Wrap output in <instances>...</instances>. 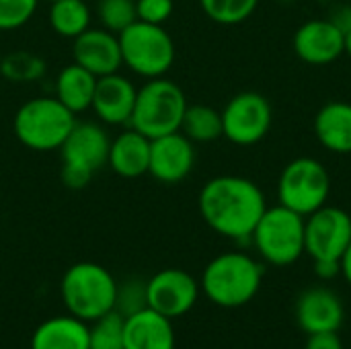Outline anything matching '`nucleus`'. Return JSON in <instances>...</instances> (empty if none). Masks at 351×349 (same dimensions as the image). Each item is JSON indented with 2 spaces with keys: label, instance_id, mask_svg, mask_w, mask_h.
Here are the masks:
<instances>
[{
  "label": "nucleus",
  "instance_id": "1",
  "mask_svg": "<svg viewBox=\"0 0 351 349\" xmlns=\"http://www.w3.org/2000/svg\"><path fill=\"white\" fill-rule=\"evenodd\" d=\"M204 222L220 237L243 243L251 234L267 210L261 187L239 175H220L210 179L197 197Z\"/></svg>",
  "mask_w": 351,
  "mask_h": 349
},
{
  "label": "nucleus",
  "instance_id": "2",
  "mask_svg": "<svg viewBox=\"0 0 351 349\" xmlns=\"http://www.w3.org/2000/svg\"><path fill=\"white\" fill-rule=\"evenodd\" d=\"M263 267L243 251H228L214 257L204 274L199 288L210 302L222 309H241L261 290Z\"/></svg>",
  "mask_w": 351,
  "mask_h": 349
},
{
  "label": "nucleus",
  "instance_id": "3",
  "mask_svg": "<svg viewBox=\"0 0 351 349\" xmlns=\"http://www.w3.org/2000/svg\"><path fill=\"white\" fill-rule=\"evenodd\" d=\"M60 296L70 315L84 323L115 311L117 282L113 274L93 261H80L66 269L60 282Z\"/></svg>",
  "mask_w": 351,
  "mask_h": 349
},
{
  "label": "nucleus",
  "instance_id": "4",
  "mask_svg": "<svg viewBox=\"0 0 351 349\" xmlns=\"http://www.w3.org/2000/svg\"><path fill=\"white\" fill-rule=\"evenodd\" d=\"M76 123V115L56 97H35L25 101L12 119L14 138L29 150H60Z\"/></svg>",
  "mask_w": 351,
  "mask_h": 349
},
{
  "label": "nucleus",
  "instance_id": "5",
  "mask_svg": "<svg viewBox=\"0 0 351 349\" xmlns=\"http://www.w3.org/2000/svg\"><path fill=\"white\" fill-rule=\"evenodd\" d=\"M187 105V97L177 82L165 76L150 78L138 88L130 128L150 140L179 132Z\"/></svg>",
  "mask_w": 351,
  "mask_h": 349
},
{
  "label": "nucleus",
  "instance_id": "6",
  "mask_svg": "<svg viewBox=\"0 0 351 349\" xmlns=\"http://www.w3.org/2000/svg\"><path fill=\"white\" fill-rule=\"evenodd\" d=\"M251 243L265 263L288 267L304 255V216L280 204L267 208L251 234Z\"/></svg>",
  "mask_w": 351,
  "mask_h": 349
},
{
  "label": "nucleus",
  "instance_id": "7",
  "mask_svg": "<svg viewBox=\"0 0 351 349\" xmlns=\"http://www.w3.org/2000/svg\"><path fill=\"white\" fill-rule=\"evenodd\" d=\"M121 60L138 76L150 80L165 76L175 62V41L162 25L132 23L119 35Z\"/></svg>",
  "mask_w": 351,
  "mask_h": 349
},
{
  "label": "nucleus",
  "instance_id": "8",
  "mask_svg": "<svg viewBox=\"0 0 351 349\" xmlns=\"http://www.w3.org/2000/svg\"><path fill=\"white\" fill-rule=\"evenodd\" d=\"M331 193V177L327 167L313 158L300 156L290 160L278 179V200L280 206L308 216L323 208Z\"/></svg>",
  "mask_w": 351,
  "mask_h": 349
},
{
  "label": "nucleus",
  "instance_id": "9",
  "mask_svg": "<svg viewBox=\"0 0 351 349\" xmlns=\"http://www.w3.org/2000/svg\"><path fill=\"white\" fill-rule=\"evenodd\" d=\"M222 113V136L237 146L259 144L271 130L274 109L267 97L255 91L234 95Z\"/></svg>",
  "mask_w": 351,
  "mask_h": 349
},
{
  "label": "nucleus",
  "instance_id": "10",
  "mask_svg": "<svg viewBox=\"0 0 351 349\" xmlns=\"http://www.w3.org/2000/svg\"><path fill=\"white\" fill-rule=\"evenodd\" d=\"M350 243L351 214L343 208L325 204L304 218V253L313 261H341Z\"/></svg>",
  "mask_w": 351,
  "mask_h": 349
},
{
  "label": "nucleus",
  "instance_id": "11",
  "mask_svg": "<svg viewBox=\"0 0 351 349\" xmlns=\"http://www.w3.org/2000/svg\"><path fill=\"white\" fill-rule=\"evenodd\" d=\"M197 280L185 269L169 267L160 269L146 282L148 309L165 315L167 319H177L187 315L199 298Z\"/></svg>",
  "mask_w": 351,
  "mask_h": 349
},
{
  "label": "nucleus",
  "instance_id": "12",
  "mask_svg": "<svg viewBox=\"0 0 351 349\" xmlns=\"http://www.w3.org/2000/svg\"><path fill=\"white\" fill-rule=\"evenodd\" d=\"M292 47L304 64L327 66L346 56V31L331 19H311L296 29Z\"/></svg>",
  "mask_w": 351,
  "mask_h": 349
},
{
  "label": "nucleus",
  "instance_id": "13",
  "mask_svg": "<svg viewBox=\"0 0 351 349\" xmlns=\"http://www.w3.org/2000/svg\"><path fill=\"white\" fill-rule=\"evenodd\" d=\"M109 146L111 138L103 125L95 121H76L72 132L60 146L62 167L76 169L93 177L99 169L107 165Z\"/></svg>",
  "mask_w": 351,
  "mask_h": 349
},
{
  "label": "nucleus",
  "instance_id": "14",
  "mask_svg": "<svg viewBox=\"0 0 351 349\" xmlns=\"http://www.w3.org/2000/svg\"><path fill=\"white\" fill-rule=\"evenodd\" d=\"M195 167V146L183 132H173L150 140L148 175L165 185L181 183Z\"/></svg>",
  "mask_w": 351,
  "mask_h": 349
},
{
  "label": "nucleus",
  "instance_id": "15",
  "mask_svg": "<svg viewBox=\"0 0 351 349\" xmlns=\"http://www.w3.org/2000/svg\"><path fill=\"white\" fill-rule=\"evenodd\" d=\"M72 56L74 62L93 72L97 78L115 74L123 66L119 37L103 27H88L84 33L72 39Z\"/></svg>",
  "mask_w": 351,
  "mask_h": 349
},
{
  "label": "nucleus",
  "instance_id": "16",
  "mask_svg": "<svg viewBox=\"0 0 351 349\" xmlns=\"http://www.w3.org/2000/svg\"><path fill=\"white\" fill-rule=\"evenodd\" d=\"M343 319L346 311L341 298L323 286L304 290L296 300V323L306 335L339 331Z\"/></svg>",
  "mask_w": 351,
  "mask_h": 349
},
{
  "label": "nucleus",
  "instance_id": "17",
  "mask_svg": "<svg viewBox=\"0 0 351 349\" xmlns=\"http://www.w3.org/2000/svg\"><path fill=\"white\" fill-rule=\"evenodd\" d=\"M138 88L119 72L97 78L90 109L107 125H130Z\"/></svg>",
  "mask_w": 351,
  "mask_h": 349
},
{
  "label": "nucleus",
  "instance_id": "18",
  "mask_svg": "<svg viewBox=\"0 0 351 349\" xmlns=\"http://www.w3.org/2000/svg\"><path fill=\"white\" fill-rule=\"evenodd\" d=\"M123 349H175L171 319L152 309L125 317Z\"/></svg>",
  "mask_w": 351,
  "mask_h": 349
},
{
  "label": "nucleus",
  "instance_id": "19",
  "mask_svg": "<svg viewBox=\"0 0 351 349\" xmlns=\"http://www.w3.org/2000/svg\"><path fill=\"white\" fill-rule=\"evenodd\" d=\"M107 165L123 179H138L146 175L150 167V138L134 128L123 130L111 140Z\"/></svg>",
  "mask_w": 351,
  "mask_h": 349
},
{
  "label": "nucleus",
  "instance_id": "20",
  "mask_svg": "<svg viewBox=\"0 0 351 349\" xmlns=\"http://www.w3.org/2000/svg\"><path fill=\"white\" fill-rule=\"evenodd\" d=\"M315 138L333 154H351V103L329 101L313 121Z\"/></svg>",
  "mask_w": 351,
  "mask_h": 349
},
{
  "label": "nucleus",
  "instance_id": "21",
  "mask_svg": "<svg viewBox=\"0 0 351 349\" xmlns=\"http://www.w3.org/2000/svg\"><path fill=\"white\" fill-rule=\"evenodd\" d=\"M31 349H88V325L74 315L51 317L33 331Z\"/></svg>",
  "mask_w": 351,
  "mask_h": 349
},
{
  "label": "nucleus",
  "instance_id": "22",
  "mask_svg": "<svg viewBox=\"0 0 351 349\" xmlns=\"http://www.w3.org/2000/svg\"><path fill=\"white\" fill-rule=\"evenodd\" d=\"M95 88H97V76L86 68H82L80 64L72 62L58 72L53 97L76 115L90 109Z\"/></svg>",
  "mask_w": 351,
  "mask_h": 349
},
{
  "label": "nucleus",
  "instance_id": "23",
  "mask_svg": "<svg viewBox=\"0 0 351 349\" xmlns=\"http://www.w3.org/2000/svg\"><path fill=\"white\" fill-rule=\"evenodd\" d=\"M93 12L84 0H56L49 6V27L56 35L74 39L90 27Z\"/></svg>",
  "mask_w": 351,
  "mask_h": 349
},
{
  "label": "nucleus",
  "instance_id": "24",
  "mask_svg": "<svg viewBox=\"0 0 351 349\" xmlns=\"http://www.w3.org/2000/svg\"><path fill=\"white\" fill-rule=\"evenodd\" d=\"M193 144H208L222 138V113L210 105H187L181 130Z\"/></svg>",
  "mask_w": 351,
  "mask_h": 349
},
{
  "label": "nucleus",
  "instance_id": "25",
  "mask_svg": "<svg viewBox=\"0 0 351 349\" xmlns=\"http://www.w3.org/2000/svg\"><path fill=\"white\" fill-rule=\"evenodd\" d=\"M45 70H47L45 60L41 56H37L35 51L14 49L8 53H2L0 76L8 82H14V84L37 82L39 78H43Z\"/></svg>",
  "mask_w": 351,
  "mask_h": 349
},
{
  "label": "nucleus",
  "instance_id": "26",
  "mask_svg": "<svg viewBox=\"0 0 351 349\" xmlns=\"http://www.w3.org/2000/svg\"><path fill=\"white\" fill-rule=\"evenodd\" d=\"M125 317L109 311L88 325V349H123Z\"/></svg>",
  "mask_w": 351,
  "mask_h": 349
},
{
  "label": "nucleus",
  "instance_id": "27",
  "mask_svg": "<svg viewBox=\"0 0 351 349\" xmlns=\"http://www.w3.org/2000/svg\"><path fill=\"white\" fill-rule=\"evenodd\" d=\"M206 16L218 25H239L259 6V0H199Z\"/></svg>",
  "mask_w": 351,
  "mask_h": 349
},
{
  "label": "nucleus",
  "instance_id": "28",
  "mask_svg": "<svg viewBox=\"0 0 351 349\" xmlns=\"http://www.w3.org/2000/svg\"><path fill=\"white\" fill-rule=\"evenodd\" d=\"M97 19L103 29L119 35L132 23L138 21L136 0H97Z\"/></svg>",
  "mask_w": 351,
  "mask_h": 349
},
{
  "label": "nucleus",
  "instance_id": "29",
  "mask_svg": "<svg viewBox=\"0 0 351 349\" xmlns=\"http://www.w3.org/2000/svg\"><path fill=\"white\" fill-rule=\"evenodd\" d=\"M148 309V294H146V282L134 278L117 284V296H115V311L123 317L136 315L140 311Z\"/></svg>",
  "mask_w": 351,
  "mask_h": 349
},
{
  "label": "nucleus",
  "instance_id": "30",
  "mask_svg": "<svg viewBox=\"0 0 351 349\" xmlns=\"http://www.w3.org/2000/svg\"><path fill=\"white\" fill-rule=\"evenodd\" d=\"M37 6L39 0H0V31H14L27 25Z\"/></svg>",
  "mask_w": 351,
  "mask_h": 349
},
{
  "label": "nucleus",
  "instance_id": "31",
  "mask_svg": "<svg viewBox=\"0 0 351 349\" xmlns=\"http://www.w3.org/2000/svg\"><path fill=\"white\" fill-rule=\"evenodd\" d=\"M175 10L173 0H136V14L138 21L150 25H165Z\"/></svg>",
  "mask_w": 351,
  "mask_h": 349
},
{
  "label": "nucleus",
  "instance_id": "32",
  "mask_svg": "<svg viewBox=\"0 0 351 349\" xmlns=\"http://www.w3.org/2000/svg\"><path fill=\"white\" fill-rule=\"evenodd\" d=\"M304 349H343V344L339 339V331H327L308 335Z\"/></svg>",
  "mask_w": 351,
  "mask_h": 349
},
{
  "label": "nucleus",
  "instance_id": "33",
  "mask_svg": "<svg viewBox=\"0 0 351 349\" xmlns=\"http://www.w3.org/2000/svg\"><path fill=\"white\" fill-rule=\"evenodd\" d=\"M313 267H315L317 278H321V280H333V278H337L341 274V263L339 261H333V259L313 261Z\"/></svg>",
  "mask_w": 351,
  "mask_h": 349
},
{
  "label": "nucleus",
  "instance_id": "34",
  "mask_svg": "<svg viewBox=\"0 0 351 349\" xmlns=\"http://www.w3.org/2000/svg\"><path fill=\"white\" fill-rule=\"evenodd\" d=\"M339 263H341V276L346 278V282L351 286V243L350 247L346 249V253H343Z\"/></svg>",
  "mask_w": 351,
  "mask_h": 349
},
{
  "label": "nucleus",
  "instance_id": "35",
  "mask_svg": "<svg viewBox=\"0 0 351 349\" xmlns=\"http://www.w3.org/2000/svg\"><path fill=\"white\" fill-rule=\"evenodd\" d=\"M346 56L351 60V29L346 31Z\"/></svg>",
  "mask_w": 351,
  "mask_h": 349
},
{
  "label": "nucleus",
  "instance_id": "36",
  "mask_svg": "<svg viewBox=\"0 0 351 349\" xmlns=\"http://www.w3.org/2000/svg\"><path fill=\"white\" fill-rule=\"evenodd\" d=\"M0 62H2V49H0Z\"/></svg>",
  "mask_w": 351,
  "mask_h": 349
},
{
  "label": "nucleus",
  "instance_id": "37",
  "mask_svg": "<svg viewBox=\"0 0 351 349\" xmlns=\"http://www.w3.org/2000/svg\"><path fill=\"white\" fill-rule=\"evenodd\" d=\"M47 2H56V0H47Z\"/></svg>",
  "mask_w": 351,
  "mask_h": 349
}]
</instances>
